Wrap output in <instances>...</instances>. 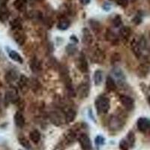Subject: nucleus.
I'll return each mask as SVG.
<instances>
[{
    "label": "nucleus",
    "mask_w": 150,
    "mask_h": 150,
    "mask_svg": "<svg viewBox=\"0 0 150 150\" xmlns=\"http://www.w3.org/2000/svg\"><path fill=\"white\" fill-rule=\"evenodd\" d=\"M66 50H67V53H68V54L73 55L76 53V51H77V47L73 45H69L66 47Z\"/></svg>",
    "instance_id": "31"
},
{
    "label": "nucleus",
    "mask_w": 150,
    "mask_h": 150,
    "mask_svg": "<svg viewBox=\"0 0 150 150\" xmlns=\"http://www.w3.org/2000/svg\"><path fill=\"white\" fill-rule=\"evenodd\" d=\"M27 0H15L14 2V6L17 10L20 11H23L26 8Z\"/></svg>",
    "instance_id": "12"
},
{
    "label": "nucleus",
    "mask_w": 150,
    "mask_h": 150,
    "mask_svg": "<svg viewBox=\"0 0 150 150\" xmlns=\"http://www.w3.org/2000/svg\"><path fill=\"white\" fill-rule=\"evenodd\" d=\"M78 94L81 98H85L89 94V86L86 84L80 85L78 88Z\"/></svg>",
    "instance_id": "18"
},
{
    "label": "nucleus",
    "mask_w": 150,
    "mask_h": 150,
    "mask_svg": "<svg viewBox=\"0 0 150 150\" xmlns=\"http://www.w3.org/2000/svg\"><path fill=\"white\" fill-rule=\"evenodd\" d=\"M70 21H68V19L62 18L59 21L57 27H58V29H60V30H66V29H68V27L70 26Z\"/></svg>",
    "instance_id": "15"
},
{
    "label": "nucleus",
    "mask_w": 150,
    "mask_h": 150,
    "mask_svg": "<svg viewBox=\"0 0 150 150\" xmlns=\"http://www.w3.org/2000/svg\"><path fill=\"white\" fill-rule=\"evenodd\" d=\"M18 140L20 144H21L23 147H24V148L26 149H30V143H29V141H28L27 139L25 138L24 137H20L18 138Z\"/></svg>",
    "instance_id": "23"
},
{
    "label": "nucleus",
    "mask_w": 150,
    "mask_h": 150,
    "mask_svg": "<svg viewBox=\"0 0 150 150\" xmlns=\"http://www.w3.org/2000/svg\"><path fill=\"white\" fill-rule=\"evenodd\" d=\"M120 35L123 39H129L130 36L131 35V30L128 26H123L120 29Z\"/></svg>",
    "instance_id": "10"
},
{
    "label": "nucleus",
    "mask_w": 150,
    "mask_h": 150,
    "mask_svg": "<svg viewBox=\"0 0 150 150\" xmlns=\"http://www.w3.org/2000/svg\"><path fill=\"white\" fill-rule=\"evenodd\" d=\"M9 0H0V6H6Z\"/></svg>",
    "instance_id": "37"
},
{
    "label": "nucleus",
    "mask_w": 150,
    "mask_h": 150,
    "mask_svg": "<svg viewBox=\"0 0 150 150\" xmlns=\"http://www.w3.org/2000/svg\"><path fill=\"white\" fill-rule=\"evenodd\" d=\"M106 38H107V39H108V41H111V42H112V41H116V35H115L114 33H112V32H111V31H108V32H107Z\"/></svg>",
    "instance_id": "30"
},
{
    "label": "nucleus",
    "mask_w": 150,
    "mask_h": 150,
    "mask_svg": "<svg viewBox=\"0 0 150 150\" xmlns=\"http://www.w3.org/2000/svg\"><path fill=\"white\" fill-rule=\"evenodd\" d=\"M110 105V101L108 98L104 96H99L96 101V108L99 115L105 114L109 110Z\"/></svg>",
    "instance_id": "1"
},
{
    "label": "nucleus",
    "mask_w": 150,
    "mask_h": 150,
    "mask_svg": "<svg viewBox=\"0 0 150 150\" xmlns=\"http://www.w3.org/2000/svg\"><path fill=\"white\" fill-rule=\"evenodd\" d=\"M120 55L119 53H114V54L112 55V57H111V62L112 64H114L117 62L120 61Z\"/></svg>",
    "instance_id": "34"
},
{
    "label": "nucleus",
    "mask_w": 150,
    "mask_h": 150,
    "mask_svg": "<svg viewBox=\"0 0 150 150\" xmlns=\"http://www.w3.org/2000/svg\"><path fill=\"white\" fill-rule=\"evenodd\" d=\"M82 41L84 45H91L93 41V37L92 35V33H90V31L86 28H84L83 29V37H82Z\"/></svg>",
    "instance_id": "6"
},
{
    "label": "nucleus",
    "mask_w": 150,
    "mask_h": 150,
    "mask_svg": "<svg viewBox=\"0 0 150 150\" xmlns=\"http://www.w3.org/2000/svg\"><path fill=\"white\" fill-rule=\"evenodd\" d=\"M120 102L122 103V104L124 108H125L128 110H131L133 109L134 101L131 98L127 96H120Z\"/></svg>",
    "instance_id": "5"
},
{
    "label": "nucleus",
    "mask_w": 150,
    "mask_h": 150,
    "mask_svg": "<svg viewBox=\"0 0 150 150\" xmlns=\"http://www.w3.org/2000/svg\"><path fill=\"white\" fill-rule=\"evenodd\" d=\"M148 101H149V105H150V97L149 98V99H148Z\"/></svg>",
    "instance_id": "39"
},
{
    "label": "nucleus",
    "mask_w": 150,
    "mask_h": 150,
    "mask_svg": "<svg viewBox=\"0 0 150 150\" xmlns=\"http://www.w3.org/2000/svg\"><path fill=\"white\" fill-rule=\"evenodd\" d=\"M105 139H104V137H103L102 136H101V135H98V136H97L96 137V140H95V142H96V145L97 146H101L103 145V144H104V143H105Z\"/></svg>",
    "instance_id": "29"
},
{
    "label": "nucleus",
    "mask_w": 150,
    "mask_h": 150,
    "mask_svg": "<svg viewBox=\"0 0 150 150\" xmlns=\"http://www.w3.org/2000/svg\"><path fill=\"white\" fill-rule=\"evenodd\" d=\"M122 18L120 15H116L112 20V25L115 27H120L122 25Z\"/></svg>",
    "instance_id": "27"
},
{
    "label": "nucleus",
    "mask_w": 150,
    "mask_h": 150,
    "mask_svg": "<svg viewBox=\"0 0 150 150\" xmlns=\"http://www.w3.org/2000/svg\"><path fill=\"white\" fill-rule=\"evenodd\" d=\"M103 81V72L101 70H98L94 74V82L96 86H100Z\"/></svg>",
    "instance_id": "16"
},
{
    "label": "nucleus",
    "mask_w": 150,
    "mask_h": 150,
    "mask_svg": "<svg viewBox=\"0 0 150 150\" xmlns=\"http://www.w3.org/2000/svg\"><path fill=\"white\" fill-rule=\"evenodd\" d=\"M149 72V67L146 64H141L137 69V73L140 77H145Z\"/></svg>",
    "instance_id": "17"
},
{
    "label": "nucleus",
    "mask_w": 150,
    "mask_h": 150,
    "mask_svg": "<svg viewBox=\"0 0 150 150\" xmlns=\"http://www.w3.org/2000/svg\"><path fill=\"white\" fill-rule=\"evenodd\" d=\"M104 59V55L101 53L100 50H97L96 54L94 55V61L96 62H98V63H101L103 60Z\"/></svg>",
    "instance_id": "24"
},
{
    "label": "nucleus",
    "mask_w": 150,
    "mask_h": 150,
    "mask_svg": "<svg viewBox=\"0 0 150 150\" xmlns=\"http://www.w3.org/2000/svg\"><path fill=\"white\" fill-rule=\"evenodd\" d=\"M90 26H92L94 32H97V30L98 32L100 29H101V26H100L99 23L96 21H90Z\"/></svg>",
    "instance_id": "28"
},
{
    "label": "nucleus",
    "mask_w": 150,
    "mask_h": 150,
    "mask_svg": "<svg viewBox=\"0 0 150 150\" xmlns=\"http://www.w3.org/2000/svg\"><path fill=\"white\" fill-rule=\"evenodd\" d=\"M28 84H29V79L24 76V75H21V78H20V81H19V86L22 90L23 89H26V87H28Z\"/></svg>",
    "instance_id": "22"
},
{
    "label": "nucleus",
    "mask_w": 150,
    "mask_h": 150,
    "mask_svg": "<svg viewBox=\"0 0 150 150\" xmlns=\"http://www.w3.org/2000/svg\"><path fill=\"white\" fill-rule=\"evenodd\" d=\"M77 67H78L79 70L80 71L83 72V73H86V72L88 71L89 65H88V62H87V60L86 59V56L83 53H81V55H80V56L78 59V61H77Z\"/></svg>",
    "instance_id": "4"
},
{
    "label": "nucleus",
    "mask_w": 150,
    "mask_h": 150,
    "mask_svg": "<svg viewBox=\"0 0 150 150\" xmlns=\"http://www.w3.org/2000/svg\"><path fill=\"white\" fill-rule=\"evenodd\" d=\"M10 25L13 29H19L21 26V21L20 18L14 19V21H12L10 23Z\"/></svg>",
    "instance_id": "26"
},
{
    "label": "nucleus",
    "mask_w": 150,
    "mask_h": 150,
    "mask_svg": "<svg viewBox=\"0 0 150 150\" xmlns=\"http://www.w3.org/2000/svg\"><path fill=\"white\" fill-rule=\"evenodd\" d=\"M137 128L142 132L150 130V120L146 118H140L137 120Z\"/></svg>",
    "instance_id": "3"
},
{
    "label": "nucleus",
    "mask_w": 150,
    "mask_h": 150,
    "mask_svg": "<svg viewBox=\"0 0 150 150\" xmlns=\"http://www.w3.org/2000/svg\"><path fill=\"white\" fill-rule=\"evenodd\" d=\"M129 144L125 140H122L120 143V148L121 150H128Z\"/></svg>",
    "instance_id": "32"
},
{
    "label": "nucleus",
    "mask_w": 150,
    "mask_h": 150,
    "mask_svg": "<svg viewBox=\"0 0 150 150\" xmlns=\"http://www.w3.org/2000/svg\"><path fill=\"white\" fill-rule=\"evenodd\" d=\"M14 38L16 42L19 45H24V43L26 41V35L23 34L21 32H18V33H16L14 35Z\"/></svg>",
    "instance_id": "11"
},
{
    "label": "nucleus",
    "mask_w": 150,
    "mask_h": 150,
    "mask_svg": "<svg viewBox=\"0 0 150 150\" xmlns=\"http://www.w3.org/2000/svg\"><path fill=\"white\" fill-rule=\"evenodd\" d=\"M80 2L83 4V5H88L90 2V0H80Z\"/></svg>",
    "instance_id": "38"
},
{
    "label": "nucleus",
    "mask_w": 150,
    "mask_h": 150,
    "mask_svg": "<svg viewBox=\"0 0 150 150\" xmlns=\"http://www.w3.org/2000/svg\"><path fill=\"white\" fill-rule=\"evenodd\" d=\"M29 139L34 143H38L41 140V134L37 130L31 131L29 133Z\"/></svg>",
    "instance_id": "14"
},
{
    "label": "nucleus",
    "mask_w": 150,
    "mask_h": 150,
    "mask_svg": "<svg viewBox=\"0 0 150 150\" xmlns=\"http://www.w3.org/2000/svg\"><path fill=\"white\" fill-rule=\"evenodd\" d=\"M106 87L107 89L110 91H114L116 89V83L115 80L112 78L111 77H107V80H106Z\"/></svg>",
    "instance_id": "20"
},
{
    "label": "nucleus",
    "mask_w": 150,
    "mask_h": 150,
    "mask_svg": "<svg viewBox=\"0 0 150 150\" xmlns=\"http://www.w3.org/2000/svg\"><path fill=\"white\" fill-rule=\"evenodd\" d=\"M116 2L117 3V5L123 8L127 7L128 5V0H116Z\"/></svg>",
    "instance_id": "35"
},
{
    "label": "nucleus",
    "mask_w": 150,
    "mask_h": 150,
    "mask_svg": "<svg viewBox=\"0 0 150 150\" xmlns=\"http://www.w3.org/2000/svg\"><path fill=\"white\" fill-rule=\"evenodd\" d=\"M15 125L19 128H23L25 125V119L21 112H17L14 117Z\"/></svg>",
    "instance_id": "8"
},
{
    "label": "nucleus",
    "mask_w": 150,
    "mask_h": 150,
    "mask_svg": "<svg viewBox=\"0 0 150 150\" xmlns=\"http://www.w3.org/2000/svg\"><path fill=\"white\" fill-rule=\"evenodd\" d=\"M113 74H114L115 77L118 79H122V80H124L125 77H124V74H123L122 71H121V70H120L119 68H116L113 71Z\"/></svg>",
    "instance_id": "33"
},
{
    "label": "nucleus",
    "mask_w": 150,
    "mask_h": 150,
    "mask_svg": "<svg viewBox=\"0 0 150 150\" xmlns=\"http://www.w3.org/2000/svg\"><path fill=\"white\" fill-rule=\"evenodd\" d=\"M78 141L82 150H92V143L87 134H81L78 137Z\"/></svg>",
    "instance_id": "2"
},
{
    "label": "nucleus",
    "mask_w": 150,
    "mask_h": 150,
    "mask_svg": "<svg viewBox=\"0 0 150 150\" xmlns=\"http://www.w3.org/2000/svg\"><path fill=\"white\" fill-rule=\"evenodd\" d=\"M10 16V12L7 6H0V21L2 23L8 21Z\"/></svg>",
    "instance_id": "9"
},
{
    "label": "nucleus",
    "mask_w": 150,
    "mask_h": 150,
    "mask_svg": "<svg viewBox=\"0 0 150 150\" xmlns=\"http://www.w3.org/2000/svg\"><path fill=\"white\" fill-rule=\"evenodd\" d=\"M18 76H17V73L15 71H9L6 75H5V80H7V82L11 83L14 82L17 79Z\"/></svg>",
    "instance_id": "19"
},
{
    "label": "nucleus",
    "mask_w": 150,
    "mask_h": 150,
    "mask_svg": "<svg viewBox=\"0 0 150 150\" xmlns=\"http://www.w3.org/2000/svg\"><path fill=\"white\" fill-rule=\"evenodd\" d=\"M75 117H76V112L74 110L70 109L67 111L66 114H65V120L67 122H71L74 120Z\"/></svg>",
    "instance_id": "21"
},
{
    "label": "nucleus",
    "mask_w": 150,
    "mask_h": 150,
    "mask_svg": "<svg viewBox=\"0 0 150 150\" xmlns=\"http://www.w3.org/2000/svg\"><path fill=\"white\" fill-rule=\"evenodd\" d=\"M127 141H128V144H129V146L132 147L134 145L135 136L134 134L132 131H130L129 133L128 134V135H127Z\"/></svg>",
    "instance_id": "25"
},
{
    "label": "nucleus",
    "mask_w": 150,
    "mask_h": 150,
    "mask_svg": "<svg viewBox=\"0 0 150 150\" xmlns=\"http://www.w3.org/2000/svg\"><path fill=\"white\" fill-rule=\"evenodd\" d=\"M8 56L12 60H14V62H17L18 63H21L22 64L23 60L22 57L18 53L15 51V50H10L8 52Z\"/></svg>",
    "instance_id": "13"
},
{
    "label": "nucleus",
    "mask_w": 150,
    "mask_h": 150,
    "mask_svg": "<svg viewBox=\"0 0 150 150\" xmlns=\"http://www.w3.org/2000/svg\"><path fill=\"white\" fill-rule=\"evenodd\" d=\"M38 62L36 60H33V62H32V63H31V69L33 71H35V70L37 69L38 70Z\"/></svg>",
    "instance_id": "36"
},
{
    "label": "nucleus",
    "mask_w": 150,
    "mask_h": 150,
    "mask_svg": "<svg viewBox=\"0 0 150 150\" xmlns=\"http://www.w3.org/2000/svg\"><path fill=\"white\" fill-rule=\"evenodd\" d=\"M0 106H1V95H0Z\"/></svg>",
    "instance_id": "40"
},
{
    "label": "nucleus",
    "mask_w": 150,
    "mask_h": 150,
    "mask_svg": "<svg viewBox=\"0 0 150 150\" xmlns=\"http://www.w3.org/2000/svg\"><path fill=\"white\" fill-rule=\"evenodd\" d=\"M131 47L134 54L136 56L137 58H140L142 54V51H141L142 48L140 45V42L137 41V40H133L131 44Z\"/></svg>",
    "instance_id": "7"
}]
</instances>
